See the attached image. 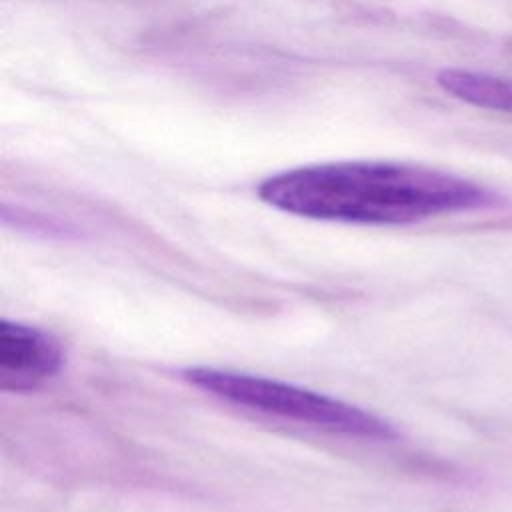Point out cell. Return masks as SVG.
<instances>
[{
    "label": "cell",
    "mask_w": 512,
    "mask_h": 512,
    "mask_svg": "<svg viewBox=\"0 0 512 512\" xmlns=\"http://www.w3.org/2000/svg\"><path fill=\"white\" fill-rule=\"evenodd\" d=\"M262 202L288 214L352 224H410L480 208L490 194L470 180L386 160L312 164L268 176Z\"/></svg>",
    "instance_id": "obj_1"
},
{
    "label": "cell",
    "mask_w": 512,
    "mask_h": 512,
    "mask_svg": "<svg viewBox=\"0 0 512 512\" xmlns=\"http://www.w3.org/2000/svg\"><path fill=\"white\" fill-rule=\"evenodd\" d=\"M184 378L224 402L334 434L366 440H392L398 436L390 422L368 410L274 378L210 366L188 368Z\"/></svg>",
    "instance_id": "obj_2"
},
{
    "label": "cell",
    "mask_w": 512,
    "mask_h": 512,
    "mask_svg": "<svg viewBox=\"0 0 512 512\" xmlns=\"http://www.w3.org/2000/svg\"><path fill=\"white\" fill-rule=\"evenodd\" d=\"M60 342L34 326L0 322V388L4 392H28L38 388L62 368Z\"/></svg>",
    "instance_id": "obj_3"
},
{
    "label": "cell",
    "mask_w": 512,
    "mask_h": 512,
    "mask_svg": "<svg viewBox=\"0 0 512 512\" xmlns=\"http://www.w3.org/2000/svg\"><path fill=\"white\" fill-rule=\"evenodd\" d=\"M438 84L458 100L512 114V80L484 72L446 68L438 74Z\"/></svg>",
    "instance_id": "obj_4"
}]
</instances>
